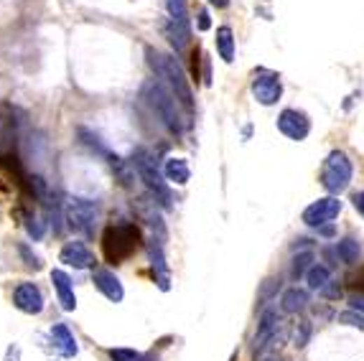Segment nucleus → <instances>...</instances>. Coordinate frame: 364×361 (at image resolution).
<instances>
[{
    "label": "nucleus",
    "instance_id": "obj_27",
    "mask_svg": "<svg viewBox=\"0 0 364 361\" xmlns=\"http://www.w3.org/2000/svg\"><path fill=\"white\" fill-rule=\"evenodd\" d=\"M18 252H21L23 257H26V264H28V267H34V270H38V267H41V260L36 257V255H31V250H28L26 244H21V247H18Z\"/></svg>",
    "mask_w": 364,
    "mask_h": 361
},
{
    "label": "nucleus",
    "instance_id": "obj_24",
    "mask_svg": "<svg viewBox=\"0 0 364 361\" xmlns=\"http://www.w3.org/2000/svg\"><path fill=\"white\" fill-rule=\"evenodd\" d=\"M112 361H146V356L135 351V348H110L107 351Z\"/></svg>",
    "mask_w": 364,
    "mask_h": 361
},
{
    "label": "nucleus",
    "instance_id": "obj_11",
    "mask_svg": "<svg viewBox=\"0 0 364 361\" xmlns=\"http://www.w3.org/2000/svg\"><path fill=\"white\" fill-rule=\"evenodd\" d=\"M59 262H64L66 267H74V270H90V267H94V255L87 250V244L69 242L59 252Z\"/></svg>",
    "mask_w": 364,
    "mask_h": 361
},
{
    "label": "nucleus",
    "instance_id": "obj_31",
    "mask_svg": "<svg viewBox=\"0 0 364 361\" xmlns=\"http://www.w3.org/2000/svg\"><path fill=\"white\" fill-rule=\"evenodd\" d=\"M211 28V18L206 10H199V31H209Z\"/></svg>",
    "mask_w": 364,
    "mask_h": 361
},
{
    "label": "nucleus",
    "instance_id": "obj_23",
    "mask_svg": "<svg viewBox=\"0 0 364 361\" xmlns=\"http://www.w3.org/2000/svg\"><path fill=\"white\" fill-rule=\"evenodd\" d=\"M314 252H301V255H295L293 257V267H290V275L293 280H301L303 275H308V270L314 267Z\"/></svg>",
    "mask_w": 364,
    "mask_h": 361
},
{
    "label": "nucleus",
    "instance_id": "obj_35",
    "mask_svg": "<svg viewBox=\"0 0 364 361\" xmlns=\"http://www.w3.org/2000/svg\"><path fill=\"white\" fill-rule=\"evenodd\" d=\"M267 361H275V359H267Z\"/></svg>",
    "mask_w": 364,
    "mask_h": 361
},
{
    "label": "nucleus",
    "instance_id": "obj_13",
    "mask_svg": "<svg viewBox=\"0 0 364 361\" xmlns=\"http://www.w3.org/2000/svg\"><path fill=\"white\" fill-rule=\"evenodd\" d=\"M94 288H97L107 300L112 303H120L125 298V290H122V283L118 280V275L110 270H97L94 272Z\"/></svg>",
    "mask_w": 364,
    "mask_h": 361
},
{
    "label": "nucleus",
    "instance_id": "obj_33",
    "mask_svg": "<svg viewBox=\"0 0 364 361\" xmlns=\"http://www.w3.org/2000/svg\"><path fill=\"white\" fill-rule=\"evenodd\" d=\"M209 6H214L217 10H224V8L230 6V0H209Z\"/></svg>",
    "mask_w": 364,
    "mask_h": 361
},
{
    "label": "nucleus",
    "instance_id": "obj_18",
    "mask_svg": "<svg viewBox=\"0 0 364 361\" xmlns=\"http://www.w3.org/2000/svg\"><path fill=\"white\" fill-rule=\"evenodd\" d=\"M336 255L342 260L344 264H357L359 262V255H362V247L354 236H344L336 242Z\"/></svg>",
    "mask_w": 364,
    "mask_h": 361
},
{
    "label": "nucleus",
    "instance_id": "obj_2",
    "mask_svg": "<svg viewBox=\"0 0 364 361\" xmlns=\"http://www.w3.org/2000/svg\"><path fill=\"white\" fill-rule=\"evenodd\" d=\"M143 99L148 102V107L155 112V118L161 120V125L174 135L183 132V118L178 112V99L174 97V92L168 90L161 79H150L143 84Z\"/></svg>",
    "mask_w": 364,
    "mask_h": 361
},
{
    "label": "nucleus",
    "instance_id": "obj_14",
    "mask_svg": "<svg viewBox=\"0 0 364 361\" xmlns=\"http://www.w3.org/2000/svg\"><path fill=\"white\" fill-rule=\"evenodd\" d=\"M51 283H54L56 298H59L64 311H74L77 308V298H74V285H71L69 275L64 270H54L51 272Z\"/></svg>",
    "mask_w": 364,
    "mask_h": 361
},
{
    "label": "nucleus",
    "instance_id": "obj_7",
    "mask_svg": "<svg viewBox=\"0 0 364 361\" xmlns=\"http://www.w3.org/2000/svg\"><path fill=\"white\" fill-rule=\"evenodd\" d=\"M339 211H342V201L329 194V196H323V199H318V201H314L311 206H306V211H303V224H306V227H314V229H321V227L334 222L336 216H339Z\"/></svg>",
    "mask_w": 364,
    "mask_h": 361
},
{
    "label": "nucleus",
    "instance_id": "obj_6",
    "mask_svg": "<svg viewBox=\"0 0 364 361\" xmlns=\"http://www.w3.org/2000/svg\"><path fill=\"white\" fill-rule=\"evenodd\" d=\"M135 247H138V229L133 224H118V227H110L105 232L102 250H105V257L110 262H122L133 255Z\"/></svg>",
    "mask_w": 364,
    "mask_h": 361
},
{
    "label": "nucleus",
    "instance_id": "obj_1",
    "mask_svg": "<svg viewBox=\"0 0 364 361\" xmlns=\"http://www.w3.org/2000/svg\"><path fill=\"white\" fill-rule=\"evenodd\" d=\"M146 56H148V66L155 71V77L174 92V97L178 99V104L191 115V112H194V94H191V84L189 79H186V71L181 69V64L176 62L174 56L155 51L153 46H148Z\"/></svg>",
    "mask_w": 364,
    "mask_h": 361
},
{
    "label": "nucleus",
    "instance_id": "obj_25",
    "mask_svg": "<svg viewBox=\"0 0 364 361\" xmlns=\"http://www.w3.org/2000/svg\"><path fill=\"white\" fill-rule=\"evenodd\" d=\"M339 323H344V326H354V328H364V313L349 308V311H344L342 316H339Z\"/></svg>",
    "mask_w": 364,
    "mask_h": 361
},
{
    "label": "nucleus",
    "instance_id": "obj_34",
    "mask_svg": "<svg viewBox=\"0 0 364 361\" xmlns=\"http://www.w3.org/2000/svg\"><path fill=\"white\" fill-rule=\"evenodd\" d=\"M321 234H323V236H334V227H331V224H326V227H321Z\"/></svg>",
    "mask_w": 364,
    "mask_h": 361
},
{
    "label": "nucleus",
    "instance_id": "obj_8",
    "mask_svg": "<svg viewBox=\"0 0 364 361\" xmlns=\"http://www.w3.org/2000/svg\"><path fill=\"white\" fill-rule=\"evenodd\" d=\"M283 94V84H280V77L275 71H267V69H260L252 79V97L258 99L260 104H275Z\"/></svg>",
    "mask_w": 364,
    "mask_h": 361
},
{
    "label": "nucleus",
    "instance_id": "obj_30",
    "mask_svg": "<svg viewBox=\"0 0 364 361\" xmlns=\"http://www.w3.org/2000/svg\"><path fill=\"white\" fill-rule=\"evenodd\" d=\"M351 204H354V208L364 216V191H354V194H351Z\"/></svg>",
    "mask_w": 364,
    "mask_h": 361
},
{
    "label": "nucleus",
    "instance_id": "obj_28",
    "mask_svg": "<svg viewBox=\"0 0 364 361\" xmlns=\"http://www.w3.org/2000/svg\"><path fill=\"white\" fill-rule=\"evenodd\" d=\"M308 334H311V326H308V320L301 323V334H295V346H306Z\"/></svg>",
    "mask_w": 364,
    "mask_h": 361
},
{
    "label": "nucleus",
    "instance_id": "obj_22",
    "mask_svg": "<svg viewBox=\"0 0 364 361\" xmlns=\"http://www.w3.org/2000/svg\"><path fill=\"white\" fill-rule=\"evenodd\" d=\"M306 280H308V288H311V290H323L331 280V272L326 264H314V267L308 270Z\"/></svg>",
    "mask_w": 364,
    "mask_h": 361
},
{
    "label": "nucleus",
    "instance_id": "obj_21",
    "mask_svg": "<svg viewBox=\"0 0 364 361\" xmlns=\"http://www.w3.org/2000/svg\"><path fill=\"white\" fill-rule=\"evenodd\" d=\"M150 264H153V270L158 272V283H161L163 290H168V278H166V260H163V247L161 242L150 244Z\"/></svg>",
    "mask_w": 364,
    "mask_h": 361
},
{
    "label": "nucleus",
    "instance_id": "obj_26",
    "mask_svg": "<svg viewBox=\"0 0 364 361\" xmlns=\"http://www.w3.org/2000/svg\"><path fill=\"white\" fill-rule=\"evenodd\" d=\"M278 290H280V278H267L262 283V288H260V298L262 300L273 298V295H278Z\"/></svg>",
    "mask_w": 364,
    "mask_h": 361
},
{
    "label": "nucleus",
    "instance_id": "obj_16",
    "mask_svg": "<svg viewBox=\"0 0 364 361\" xmlns=\"http://www.w3.org/2000/svg\"><path fill=\"white\" fill-rule=\"evenodd\" d=\"M163 176H166L171 183H176V186H183L191 176L189 163H186L183 158H168L166 166H163Z\"/></svg>",
    "mask_w": 364,
    "mask_h": 361
},
{
    "label": "nucleus",
    "instance_id": "obj_9",
    "mask_svg": "<svg viewBox=\"0 0 364 361\" xmlns=\"http://www.w3.org/2000/svg\"><path fill=\"white\" fill-rule=\"evenodd\" d=\"M278 130L290 140H306L308 132H311V120H308L306 112L301 110H293V107H288L278 115Z\"/></svg>",
    "mask_w": 364,
    "mask_h": 361
},
{
    "label": "nucleus",
    "instance_id": "obj_19",
    "mask_svg": "<svg viewBox=\"0 0 364 361\" xmlns=\"http://www.w3.org/2000/svg\"><path fill=\"white\" fill-rule=\"evenodd\" d=\"M217 51L222 56V62L232 64L234 62V34L230 26H219L217 28Z\"/></svg>",
    "mask_w": 364,
    "mask_h": 361
},
{
    "label": "nucleus",
    "instance_id": "obj_15",
    "mask_svg": "<svg viewBox=\"0 0 364 361\" xmlns=\"http://www.w3.org/2000/svg\"><path fill=\"white\" fill-rule=\"evenodd\" d=\"M275 328H278V313H275L273 308H267V311L262 313V318H260L258 336H255V344H252V351H255V354H258V351H262L267 341L273 339Z\"/></svg>",
    "mask_w": 364,
    "mask_h": 361
},
{
    "label": "nucleus",
    "instance_id": "obj_3",
    "mask_svg": "<svg viewBox=\"0 0 364 361\" xmlns=\"http://www.w3.org/2000/svg\"><path fill=\"white\" fill-rule=\"evenodd\" d=\"M133 166H135V171H138V178L143 180L148 191L155 196V201L161 204L163 208L174 206L171 188H168L166 178H163V174L158 171V166H155L153 155L148 153V150H143V148H138V150L133 153Z\"/></svg>",
    "mask_w": 364,
    "mask_h": 361
},
{
    "label": "nucleus",
    "instance_id": "obj_29",
    "mask_svg": "<svg viewBox=\"0 0 364 361\" xmlns=\"http://www.w3.org/2000/svg\"><path fill=\"white\" fill-rule=\"evenodd\" d=\"M321 292L326 295V298H342V288H339V283H331V280Z\"/></svg>",
    "mask_w": 364,
    "mask_h": 361
},
{
    "label": "nucleus",
    "instance_id": "obj_4",
    "mask_svg": "<svg viewBox=\"0 0 364 361\" xmlns=\"http://www.w3.org/2000/svg\"><path fill=\"white\" fill-rule=\"evenodd\" d=\"M64 219L71 232H77L82 236H94V227H97V201L92 199H82V196H71L64 204Z\"/></svg>",
    "mask_w": 364,
    "mask_h": 361
},
{
    "label": "nucleus",
    "instance_id": "obj_20",
    "mask_svg": "<svg viewBox=\"0 0 364 361\" xmlns=\"http://www.w3.org/2000/svg\"><path fill=\"white\" fill-rule=\"evenodd\" d=\"M308 303V292L301 290V288H288L283 292V311L286 313H298L303 311Z\"/></svg>",
    "mask_w": 364,
    "mask_h": 361
},
{
    "label": "nucleus",
    "instance_id": "obj_32",
    "mask_svg": "<svg viewBox=\"0 0 364 361\" xmlns=\"http://www.w3.org/2000/svg\"><path fill=\"white\" fill-rule=\"evenodd\" d=\"M349 303H351V308H354V311L364 313V295H351Z\"/></svg>",
    "mask_w": 364,
    "mask_h": 361
},
{
    "label": "nucleus",
    "instance_id": "obj_10",
    "mask_svg": "<svg viewBox=\"0 0 364 361\" xmlns=\"http://www.w3.org/2000/svg\"><path fill=\"white\" fill-rule=\"evenodd\" d=\"M13 306L28 316H38L43 311V295L34 283H21L13 290Z\"/></svg>",
    "mask_w": 364,
    "mask_h": 361
},
{
    "label": "nucleus",
    "instance_id": "obj_12",
    "mask_svg": "<svg viewBox=\"0 0 364 361\" xmlns=\"http://www.w3.org/2000/svg\"><path fill=\"white\" fill-rule=\"evenodd\" d=\"M49 336H51V344H54V348L64 356V359H71V356H77L79 346H77V339H74V334L69 331V326H64V323H56V326H51Z\"/></svg>",
    "mask_w": 364,
    "mask_h": 361
},
{
    "label": "nucleus",
    "instance_id": "obj_17",
    "mask_svg": "<svg viewBox=\"0 0 364 361\" xmlns=\"http://www.w3.org/2000/svg\"><path fill=\"white\" fill-rule=\"evenodd\" d=\"M166 8H168V15H171V21H174L176 26L181 28L186 36H191L189 6H186V0H166Z\"/></svg>",
    "mask_w": 364,
    "mask_h": 361
},
{
    "label": "nucleus",
    "instance_id": "obj_5",
    "mask_svg": "<svg viewBox=\"0 0 364 361\" xmlns=\"http://www.w3.org/2000/svg\"><path fill=\"white\" fill-rule=\"evenodd\" d=\"M351 174H354L351 160L346 158L342 150H331V153L326 155V160H323L321 176H318V178H321V186L326 188L331 196H336L349 188Z\"/></svg>",
    "mask_w": 364,
    "mask_h": 361
}]
</instances>
